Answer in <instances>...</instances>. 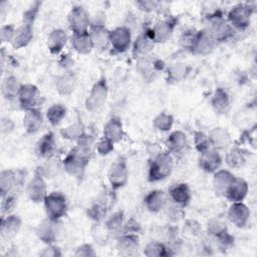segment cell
Returning <instances> with one entry per match:
<instances>
[{"instance_id":"62","label":"cell","mask_w":257,"mask_h":257,"mask_svg":"<svg viewBox=\"0 0 257 257\" xmlns=\"http://www.w3.org/2000/svg\"><path fill=\"white\" fill-rule=\"evenodd\" d=\"M59 65L66 71L70 70V67L73 65V59L68 54H63L59 59Z\"/></svg>"},{"instance_id":"10","label":"cell","mask_w":257,"mask_h":257,"mask_svg":"<svg viewBox=\"0 0 257 257\" xmlns=\"http://www.w3.org/2000/svg\"><path fill=\"white\" fill-rule=\"evenodd\" d=\"M110 48L114 53H123L127 51L133 44L131 29L125 26H117L109 31Z\"/></svg>"},{"instance_id":"22","label":"cell","mask_w":257,"mask_h":257,"mask_svg":"<svg viewBox=\"0 0 257 257\" xmlns=\"http://www.w3.org/2000/svg\"><path fill=\"white\" fill-rule=\"evenodd\" d=\"M165 144L168 152L171 153L174 157L184 155L189 148V140L187 135L179 130L171 132Z\"/></svg>"},{"instance_id":"5","label":"cell","mask_w":257,"mask_h":257,"mask_svg":"<svg viewBox=\"0 0 257 257\" xmlns=\"http://www.w3.org/2000/svg\"><path fill=\"white\" fill-rule=\"evenodd\" d=\"M108 96V85L106 78L101 76L91 86L85 101V108L90 112L98 111L106 102Z\"/></svg>"},{"instance_id":"57","label":"cell","mask_w":257,"mask_h":257,"mask_svg":"<svg viewBox=\"0 0 257 257\" xmlns=\"http://www.w3.org/2000/svg\"><path fill=\"white\" fill-rule=\"evenodd\" d=\"M142 230L141 223L136 220L135 218H130L128 220H125L121 233H133V234H139Z\"/></svg>"},{"instance_id":"24","label":"cell","mask_w":257,"mask_h":257,"mask_svg":"<svg viewBox=\"0 0 257 257\" xmlns=\"http://www.w3.org/2000/svg\"><path fill=\"white\" fill-rule=\"evenodd\" d=\"M211 149L216 151L228 150L232 145V138L227 128L222 126L213 127L208 134Z\"/></svg>"},{"instance_id":"61","label":"cell","mask_w":257,"mask_h":257,"mask_svg":"<svg viewBox=\"0 0 257 257\" xmlns=\"http://www.w3.org/2000/svg\"><path fill=\"white\" fill-rule=\"evenodd\" d=\"M15 127L14 121L8 117V116H3L0 121V128H1V134L2 135H9L10 133L13 132Z\"/></svg>"},{"instance_id":"40","label":"cell","mask_w":257,"mask_h":257,"mask_svg":"<svg viewBox=\"0 0 257 257\" xmlns=\"http://www.w3.org/2000/svg\"><path fill=\"white\" fill-rule=\"evenodd\" d=\"M71 46L75 52L78 54L86 55L93 49L92 42L89 36V32L81 34H72L70 38Z\"/></svg>"},{"instance_id":"27","label":"cell","mask_w":257,"mask_h":257,"mask_svg":"<svg viewBox=\"0 0 257 257\" xmlns=\"http://www.w3.org/2000/svg\"><path fill=\"white\" fill-rule=\"evenodd\" d=\"M77 85V75L72 70H66L60 74L54 82L55 90L60 95H70Z\"/></svg>"},{"instance_id":"47","label":"cell","mask_w":257,"mask_h":257,"mask_svg":"<svg viewBox=\"0 0 257 257\" xmlns=\"http://www.w3.org/2000/svg\"><path fill=\"white\" fill-rule=\"evenodd\" d=\"M20 193L11 192L1 197V216H5L13 213L18 201Z\"/></svg>"},{"instance_id":"42","label":"cell","mask_w":257,"mask_h":257,"mask_svg":"<svg viewBox=\"0 0 257 257\" xmlns=\"http://www.w3.org/2000/svg\"><path fill=\"white\" fill-rule=\"evenodd\" d=\"M66 112L67 109L62 103H53L46 109L45 116L52 126H57L65 117Z\"/></svg>"},{"instance_id":"12","label":"cell","mask_w":257,"mask_h":257,"mask_svg":"<svg viewBox=\"0 0 257 257\" xmlns=\"http://www.w3.org/2000/svg\"><path fill=\"white\" fill-rule=\"evenodd\" d=\"M27 197L33 203H43L47 196V185L46 179L35 170L33 177L26 183L25 188Z\"/></svg>"},{"instance_id":"50","label":"cell","mask_w":257,"mask_h":257,"mask_svg":"<svg viewBox=\"0 0 257 257\" xmlns=\"http://www.w3.org/2000/svg\"><path fill=\"white\" fill-rule=\"evenodd\" d=\"M165 210H166V216L171 223H177L182 219H184L185 217V208L178 206L172 203L171 201H170V204L167 203Z\"/></svg>"},{"instance_id":"28","label":"cell","mask_w":257,"mask_h":257,"mask_svg":"<svg viewBox=\"0 0 257 257\" xmlns=\"http://www.w3.org/2000/svg\"><path fill=\"white\" fill-rule=\"evenodd\" d=\"M235 175L229 170L220 169L213 174V190L216 196L225 197V194L232 183Z\"/></svg>"},{"instance_id":"54","label":"cell","mask_w":257,"mask_h":257,"mask_svg":"<svg viewBox=\"0 0 257 257\" xmlns=\"http://www.w3.org/2000/svg\"><path fill=\"white\" fill-rule=\"evenodd\" d=\"M76 146L83 150L84 152L92 155V150L93 147H95V143H94V138L91 135H88L86 133H84L77 141H76Z\"/></svg>"},{"instance_id":"1","label":"cell","mask_w":257,"mask_h":257,"mask_svg":"<svg viewBox=\"0 0 257 257\" xmlns=\"http://www.w3.org/2000/svg\"><path fill=\"white\" fill-rule=\"evenodd\" d=\"M174 156L171 153L168 151L159 152L152 158L149 164L148 181L150 183H157L167 179L174 169Z\"/></svg>"},{"instance_id":"59","label":"cell","mask_w":257,"mask_h":257,"mask_svg":"<svg viewBox=\"0 0 257 257\" xmlns=\"http://www.w3.org/2000/svg\"><path fill=\"white\" fill-rule=\"evenodd\" d=\"M39 256L41 257H60L62 256L61 249L55 244H48L39 252Z\"/></svg>"},{"instance_id":"55","label":"cell","mask_w":257,"mask_h":257,"mask_svg":"<svg viewBox=\"0 0 257 257\" xmlns=\"http://www.w3.org/2000/svg\"><path fill=\"white\" fill-rule=\"evenodd\" d=\"M113 149H114V144L103 137L95 144V150L97 154L100 156L109 155L113 151Z\"/></svg>"},{"instance_id":"58","label":"cell","mask_w":257,"mask_h":257,"mask_svg":"<svg viewBox=\"0 0 257 257\" xmlns=\"http://www.w3.org/2000/svg\"><path fill=\"white\" fill-rule=\"evenodd\" d=\"M74 256H78V257H92V256H95L96 255V252L95 250L93 249L92 245L89 244V243H83L81 245H79L74 253H73Z\"/></svg>"},{"instance_id":"20","label":"cell","mask_w":257,"mask_h":257,"mask_svg":"<svg viewBox=\"0 0 257 257\" xmlns=\"http://www.w3.org/2000/svg\"><path fill=\"white\" fill-rule=\"evenodd\" d=\"M57 150L55 136L52 132L45 133L40 137L35 145V154L39 159L48 160L55 157Z\"/></svg>"},{"instance_id":"26","label":"cell","mask_w":257,"mask_h":257,"mask_svg":"<svg viewBox=\"0 0 257 257\" xmlns=\"http://www.w3.org/2000/svg\"><path fill=\"white\" fill-rule=\"evenodd\" d=\"M168 201V194H166L163 190L155 189L150 191L145 196L144 205L149 212L157 214L165 209Z\"/></svg>"},{"instance_id":"9","label":"cell","mask_w":257,"mask_h":257,"mask_svg":"<svg viewBox=\"0 0 257 257\" xmlns=\"http://www.w3.org/2000/svg\"><path fill=\"white\" fill-rule=\"evenodd\" d=\"M165 69V62L154 54L137 59V71L146 81H153Z\"/></svg>"},{"instance_id":"30","label":"cell","mask_w":257,"mask_h":257,"mask_svg":"<svg viewBox=\"0 0 257 257\" xmlns=\"http://www.w3.org/2000/svg\"><path fill=\"white\" fill-rule=\"evenodd\" d=\"M249 191L248 183L243 178L235 177L230 184L225 197L231 203L233 202H243Z\"/></svg>"},{"instance_id":"25","label":"cell","mask_w":257,"mask_h":257,"mask_svg":"<svg viewBox=\"0 0 257 257\" xmlns=\"http://www.w3.org/2000/svg\"><path fill=\"white\" fill-rule=\"evenodd\" d=\"M223 164V157L219 151L210 149L204 154L200 155L199 167L202 171L208 174H214L221 169Z\"/></svg>"},{"instance_id":"3","label":"cell","mask_w":257,"mask_h":257,"mask_svg":"<svg viewBox=\"0 0 257 257\" xmlns=\"http://www.w3.org/2000/svg\"><path fill=\"white\" fill-rule=\"evenodd\" d=\"M254 7L247 2L237 3L230 8L226 19L235 31H245L251 23Z\"/></svg>"},{"instance_id":"7","label":"cell","mask_w":257,"mask_h":257,"mask_svg":"<svg viewBox=\"0 0 257 257\" xmlns=\"http://www.w3.org/2000/svg\"><path fill=\"white\" fill-rule=\"evenodd\" d=\"M91 22L89 12L82 5L72 6L67 14V24L72 34L88 32Z\"/></svg>"},{"instance_id":"11","label":"cell","mask_w":257,"mask_h":257,"mask_svg":"<svg viewBox=\"0 0 257 257\" xmlns=\"http://www.w3.org/2000/svg\"><path fill=\"white\" fill-rule=\"evenodd\" d=\"M35 233L37 238L45 245L55 244L61 233L60 221L46 217L38 224Z\"/></svg>"},{"instance_id":"34","label":"cell","mask_w":257,"mask_h":257,"mask_svg":"<svg viewBox=\"0 0 257 257\" xmlns=\"http://www.w3.org/2000/svg\"><path fill=\"white\" fill-rule=\"evenodd\" d=\"M102 134L103 138L107 139L113 144L120 142L123 137V126L120 118L117 116L110 117L103 125Z\"/></svg>"},{"instance_id":"60","label":"cell","mask_w":257,"mask_h":257,"mask_svg":"<svg viewBox=\"0 0 257 257\" xmlns=\"http://www.w3.org/2000/svg\"><path fill=\"white\" fill-rule=\"evenodd\" d=\"M161 3L158 1H138L136 2V5L139 7L140 10L144 12H153L156 11Z\"/></svg>"},{"instance_id":"21","label":"cell","mask_w":257,"mask_h":257,"mask_svg":"<svg viewBox=\"0 0 257 257\" xmlns=\"http://www.w3.org/2000/svg\"><path fill=\"white\" fill-rule=\"evenodd\" d=\"M227 218L235 227L244 228L248 224L250 210L243 202H233L228 209Z\"/></svg>"},{"instance_id":"37","label":"cell","mask_w":257,"mask_h":257,"mask_svg":"<svg viewBox=\"0 0 257 257\" xmlns=\"http://www.w3.org/2000/svg\"><path fill=\"white\" fill-rule=\"evenodd\" d=\"M124 222H125L124 212L122 210H118L113 212L109 216H107L102 222V224L112 237L113 236L116 237L121 233Z\"/></svg>"},{"instance_id":"33","label":"cell","mask_w":257,"mask_h":257,"mask_svg":"<svg viewBox=\"0 0 257 257\" xmlns=\"http://www.w3.org/2000/svg\"><path fill=\"white\" fill-rule=\"evenodd\" d=\"M191 66L187 63L177 62L166 68V80L170 84H177L184 81L191 72Z\"/></svg>"},{"instance_id":"45","label":"cell","mask_w":257,"mask_h":257,"mask_svg":"<svg viewBox=\"0 0 257 257\" xmlns=\"http://www.w3.org/2000/svg\"><path fill=\"white\" fill-rule=\"evenodd\" d=\"M206 232L211 239H215V238H218V237L224 235L225 233H227L229 231H228L227 224L224 221H222L221 219L213 218L208 221L207 227H206Z\"/></svg>"},{"instance_id":"18","label":"cell","mask_w":257,"mask_h":257,"mask_svg":"<svg viewBox=\"0 0 257 257\" xmlns=\"http://www.w3.org/2000/svg\"><path fill=\"white\" fill-rule=\"evenodd\" d=\"M109 31L102 22H91L89 28V36L93 49L97 51H105L110 47Z\"/></svg>"},{"instance_id":"44","label":"cell","mask_w":257,"mask_h":257,"mask_svg":"<svg viewBox=\"0 0 257 257\" xmlns=\"http://www.w3.org/2000/svg\"><path fill=\"white\" fill-rule=\"evenodd\" d=\"M109 209L98 199L93 202L86 211V214L90 220L94 223H102L104 219L107 217V212Z\"/></svg>"},{"instance_id":"48","label":"cell","mask_w":257,"mask_h":257,"mask_svg":"<svg viewBox=\"0 0 257 257\" xmlns=\"http://www.w3.org/2000/svg\"><path fill=\"white\" fill-rule=\"evenodd\" d=\"M181 233L187 238H197L202 234V226L196 220L187 219L183 224Z\"/></svg>"},{"instance_id":"4","label":"cell","mask_w":257,"mask_h":257,"mask_svg":"<svg viewBox=\"0 0 257 257\" xmlns=\"http://www.w3.org/2000/svg\"><path fill=\"white\" fill-rule=\"evenodd\" d=\"M205 29L212 35L216 42L222 43L228 41L234 36L236 32L221 13H214L207 19V26Z\"/></svg>"},{"instance_id":"17","label":"cell","mask_w":257,"mask_h":257,"mask_svg":"<svg viewBox=\"0 0 257 257\" xmlns=\"http://www.w3.org/2000/svg\"><path fill=\"white\" fill-rule=\"evenodd\" d=\"M22 225V219L19 215L11 213L1 216L0 221V238L2 242L11 241L19 232Z\"/></svg>"},{"instance_id":"41","label":"cell","mask_w":257,"mask_h":257,"mask_svg":"<svg viewBox=\"0 0 257 257\" xmlns=\"http://www.w3.org/2000/svg\"><path fill=\"white\" fill-rule=\"evenodd\" d=\"M63 170L62 161L58 158L53 157L48 160H44V163L37 167L36 171L39 172L45 179H52L55 178L60 171Z\"/></svg>"},{"instance_id":"36","label":"cell","mask_w":257,"mask_h":257,"mask_svg":"<svg viewBox=\"0 0 257 257\" xmlns=\"http://www.w3.org/2000/svg\"><path fill=\"white\" fill-rule=\"evenodd\" d=\"M33 39V25L21 23L15 31L14 38L11 45L14 49H20L26 47Z\"/></svg>"},{"instance_id":"49","label":"cell","mask_w":257,"mask_h":257,"mask_svg":"<svg viewBox=\"0 0 257 257\" xmlns=\"http://www.w3.org/2000/svg\"><path fill=\"white\" fill-rule=\"evenodd\" d=\"M193 142H194V147H195L196 151L200 155L206 153L207 151H209L211 149V145H210V142H209L208 135H206L202 131H195L194 132Z\"/></svg>"},{"instance_id":"63","label":"cell","mask_w":257,"mask_h":257,"mask_svg":"<svg viewBox=\"0 0 257 257\" xmlns=\"http://www.w3.org/2000/svg\"><path fill=\"white\" fill-rule=\"evenodd\" d=\"M16 255H19V253L17 252L16 247H10L9 249H7L6 253L4 254V256H10V257H13V256H16Z\"/></svg>"},{"instance_id":"43","label":"cell","mask_w":257,"mask_h":257,"mask_svg":"<svg viewBox=\"0 0 257 257\" xmlns=\"http://www.w3.org/2000/svg\"><path fill=\"white\" fill-rule=\"evenodd\" d=\"M59 133L64 140L76 142L85 133V126L83 122L80 119H78L75 122L70 123L65 127H62Z\"/></svg>"},{"instance_id":"15","label":"cell","mask_w":257,"mask_h":257,"mask_svg":"<svg viewBox=\"0 0 257 257\" xmlns=\"http://www.w3.org/2000/svg\"><path fill=\"white\" fill-rule=\"evenodd\" d=\"M156 42L153 38L151 28L143 30L133 41L132 44V55L134 59H139L143 56L151 54Z\"/></svg>"},{"instance_id":"46","label":"cell","mask_w":257,"mask_h":257,"mask_svg":"<svg viewBox=\"0 0 257 257\" xmlns=\"http://www.w3.org/2000/svg\"><path fill=\"white\" fill-rule=\"evenodd\" d=\"M153 125L160 132H170L174 125V117L171 113L162 111L154 117Z\"/></svg>"},{"instance_id":"13","label":"cell","mask_w":257,"mask_h":257,"mask_svg":"<svg viewBox=\"0 0 257 257\" xmlns=\"http://www.w3.org/2000/svg\"><path fill=\"white\" fill-rule=\"evenodd\" d=\"M178 18L175 16H168L157 21L152 27L151 32L156 43H165L171 39L174 30L178 24Z\"/></svg>"},{"instance_id":"52","label":"cell","mask_w":257,"mask_h":257,"mask_svg":"<svg viewBox=\"0 0 257 257\" xmlns=\"http://www.w3.org/2000/svg\"><path fill=\"white\" fill-rule=\"evenodd\" d=\"M41 6V2L35 1L31 4L30 7H28L22 14V23L33 25L35 19L37 18V15L39 13Z\"/></svg>"},{"instance_id":"14","label":"cell","mask_w":257,"mask_h":257,"mask_svg":"<svg viewBox=\"0 0 257 257\" xmlns=\"http://www.w3.org/2000/svg\"><path fill=\"white\" fill-rule=\"evenodd\" d=\"M40 98V91L36 85L32 83H22L17 96V101L23 110L26 111L31 108L39 107Z\"/></svg>"},{"instance_id":"29","label":"cell","mask_w":257,"mask_h":257,"mask_svg":"<svg viewBox=\"0 0 257 257\" xmlns=\"http://www.w3.org/2000/svg\"><path fill=\"white\" fill-rule=\"evenodd\" d=\"M211 106L216 114H226L231 107V97L226 89L217 87L211 97Z\"/></svg>"},{"instance_id":"39","label":"cell","mask_w":257,"mask_h":257,"mask_svg":"<svg viewBox=\"0 0 257 257\" xmlns=\"http://www.w3.org/2000/svg\"><path fill=\"white\" fill-rule=\"evenodd\" d=\"M21 85L22 83H20L19 79L15 75L13 74L7 75L3 79L2 85H1V91H2L3 97L7 100L17 99Z\"/></svg>"},{"instance_id":"56","label":"cell","mask_w":257,"mask_h":257,"mask_svg":"<svg viewBox=\"0 0 257 257\" xmlns=\"http://www.w3.org/2000/svg\"><path fill=\"white\" fill-rule=\"evenodd\" d=\"M16 28L13 24H5L2 25L0 28V39L2 43H11L14 35H15Z\"/></svg>"},{"instance_id":"19","label":"cell","mask_w":257,"mask_h":257,"mask_svg":"<svg viewBox=\"0 0 257 257\" xmlns=\"http://www.w3.org/2000/svg\"><path fill=\"white\" fill-rule=\"evenodd\" d=\"M218 43L212 37V35L205 29L197 30L196 38L191 52L195 55H208L214 51Z\"/></svg>"},{"instance_id":"31","label":"cell","mask_w":257,"mask_h":257,"mask_svg":"<svg viewBox=\"0 0 257 257\" xmlns=\"http://www.w3.org/2000/svg\"><path fill=\"white\" fill-rule=\"evenodd\" d=\"M43 124V114L39 107L31 108L25 111L22 125L27 135L36 134Z\"/></svg>"},{"instance_id":"38","label":"cell","mask_w":257,"mask_h":257,"mask_svg":"<svg viewBox=\"0 0 257 257\" xmlns=\"http://www.w3.org/2000/svg\"><path fill=\"white\" fill-rule=\"evenodd\" d=\"M144 255L148 257H170L175 256V253L167 242L151 241L146 245Z\"/></svg>"},{"instance_id":"53","label":"cell","mask_w":257,"mask_h":257,"mask_svg":"<svg viewBox=\"0 0 257 257\" xmlns=\"http://www.w3.org/2000/svg\"><path fill=\"white\" fill-rule=\"evenodd\" d=\"M196 34H197V30L196 29H187L185 30L181 37H180V45L191 52L192 50V47H193V44H194V41H195V38H196Z\"/></svg>"},{"instance_id":"32","label":"cell","mask_w":257,"mask_h":257,"mask_svg":"<svg viewBox=\"0 0 257 257\" xmlns=\"http://www.w3.org/2000/svg\"><path fill=\"white\" fill-rule=\"evenodd\" d=\"M67 40L68 36L66 31L62 28H55L49 33L47 37L46 47L51 54L57 55L63 50Z\"/></svg>"},{"instance_id":"16","label":"cell","mask_w":257,"mask_h":257,"mask_svg":"<svg viewBox=\"0 0 257 257\" xmlns=\"http://www.w3.org/2000/svg\"><path fill=\"white\" fill-rule=\"evenodd\" d=\"M140 237L138 234L120 233L115 237V249L120 256H134L140 250Z\"/></svg>"},{"instance_id":"51","label":"cell","mask_w":257,"mask_h":257,"mask_svg":"<svg viewBox=\"0 0 257 257\" xmlns=\"http://www.w3.org/2000/svg\"><path fill=\"white\" fill-rule=\"evenodd\" d=\"M92 236L99 245H105L108 240L112 237L110 233L105 229L102 223H95L92 229Z\"/></svg>"},{"instance_id":"35","label":"cell","mask_w":257,"mask_h":257,"mask_svg":"<svg viewBox=\"0 0 257 257\" xmlns=\"http://www.w3.org/2000/svg\"><path fill=\"white\" fill-rule=\"evenodd\" d=\"M248 161V152L240 147L230 148L225 156V162L231 169H241Z\"/></svg>"},{"instance_id":"23","label":"cell","mask_w":257,"mask_h":257,"mask_svg":"<svg viewBox=\"0 0 257 257\" xmlns=\"http://www.w3.org/2000/svg\"><path fill=\"white\" fill-rule=\"evenodd\" d=\"M168 198L172 203L186 208L192 199L191 189L186 183H176L170 187Z\"/></svg>"},{"instance_id":"6","label":"cell","mask_w":257,"mask_h":257,"mask_svg":"<svg viewBox=\"0 0 257 257\" xmlns=\"http://www.w3.org/2000/svg\"><path fill=\"white\" fill-rule=\"evenodd\" d=\"M43 206L46 217L60 221V219L67 213L68 201L64 194L55 191L47 194L43 201Z\"/></svg>"},{"instance_id":"8","label":"cell","mask_w":257,"mask_h":257,"mask_svg":"<svg viewBox=\"0 0 257 257\" xmlns=\"http://www.w3.org/2000/svg\"><path fill=\"white\" fill-rule=\"evenodd\" d=\"M107 181L110 188L114 191L126 185L128 181V166L125 157L118 156L110 165L107 172Z\"/></svg>"},{"instance_id":"2","label":"cell","mask_w":257,"mask_h":257,"mask_svg":"<svg viewBox=\"0 0 257 257\" xmlns=\"http://www.w3.org/2000/svg\"><path fill=\"white\" fill-rule=\"evenodd\" d=\"M90 154L75 146L67 153V155L62 160L63 170L74 179L81 180L84 176L85 169L90 161Z\"/></svg>"}]
</instances>
